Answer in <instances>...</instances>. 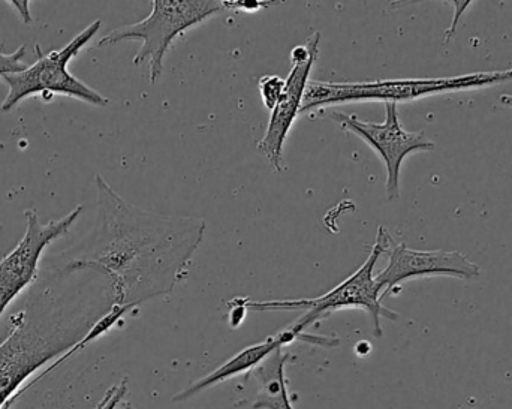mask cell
I'll list each match as a JSON object with an SVG mask.
<instances>
[{"instance_id": "cell-1", "label": "cell", "mask_w": 512, "mask_h": 409, "mask_svg": "<svg viewBox=\"0 0 512 409\" xmlns=\"http://www.w3.org/2000/svg\"><path fill=\"white\" fill-rule=\"evenodd\" d=\"M95 183V230L66 264L92 267L107 275L117 305L137 308L153 297L170 294L186 275L206 222L144 212L123 200L99 174Z\"/></svg>"}, {"instance_id": "cell-2", "label": "cell", "mask_w": 512, "mask_h": 409, "mask_svg": "<svg viewBox=\"0 0 512 409\" xmlns=\"http://www.w3.org/2000/svg\"><path fill=\"white\" fill-rule=\"evenodd\" d=\"M114 305L113 282L99 270L69 264L45 270L0 344V409L35 372L80 344Z\"/></svg>"}, {"instance_id": "cell-3", "label": "cell", "mask_w": 512, "mask_h": 409, "mask_svg": "<svg viewBox=\"0 0 512 409\" xmlns=\"http://www.w3.org/2000/svg\"><path fill=\"white\" fill-rule=\"evenodd\" d=\"M394 245L393 237L387 228L379 227L375 245L363 266L354 275L340 282L333 290L315 299L273 300V302H251L242 299L246 309L254 311H306L289 329L297 335H306V330L322 318L342 311V309H364L372 317L373 332L381 338V318L397 321L399 315L382 305V290L375 278V267L381 255L390 252Z\"/></svg>"}, {"instance_id": "cell-4", "label": "cell", "mask_w": 512, "mask_h": 409, "mask_svg": "<svg viewBox=\"0 0 512 409\" xmlns=\"http://www.w3.org/2000/svg\"><path fill=\"white\" fill-rule=\"evenodd\" d=\"M512 80V69L508 71L475 72L450 78H402V80L355 81V83H334V81L310 80L304 92L301 113L321 110L330 105L346 102L382 101L385 104L399 101H415L439 93L459 92L466 89H480Z\"/></svg>"}, {"instance_id": "cell-5", "label": "cell", "mask_w": 512, "mask_h": 409, "mask_svg": "<svg viewBox=\"0 0 512 409\" xmlns=\"http://www.w3.org/2000/svg\"><path fill=\"white\" fill-rule=\"evenodd\" d=\"M224 8V2L218 0H153L152 12L144 20L111 30L98 47L123 41L143 42L134 65L149 62L150 83L155 84L164 71V59L174 39Z\"/></svg>"}, {"instance_id": "cell-6", "label": "cell", "mask_w": 512, "mask_h": 409, "mask_svg": "<svg viewBox=\"0 0 512 409\" xmlns=\"http://www.w3.org/2000/svg\"><path fill=\"white\" fill-rule=\"evenodd\" d=\"M101 26V20L93 21L62 50H53L44 54L41 47L36 45L39 59L35 65L29 66L20 74L3 77V81L9 87L8 96L2 102L3 113L11 111L18 102L23 101L27 96L41 95L42 101L50 102L56 93L72 96V98L80 99V101L96 105V107L108 105L110 102L108 98L87 86L84 81L74 77L68 71L69 62L89 44L90 39H93V36L99 32Z\"/></svg>"}, {"instance_id": "cell-7", "label": "cell", "mask_w": 512, "mask_h": 409, "mask_svg": "<svg viewBox=\"0 0 512 409\" xmlns=\"http://www.w3.org/2000/svg\"><path fill=\"white\" fill-rule=\"evenodd\" d=\"M84 207L77 206L65 218L42 224L35 209H27V227L23 239L0 261V320L8 306L38 279L39 260L51 242L65 236Z\"/></svg>"}, {"instance_id": "cell-8", "label": "cell", "mask_w": 512, "mask_h": 409, "mask_svg": "<svg viewBox=\"0 0 512 409\" xmlns=\"http://www.w3.org/2000/svg\"><path fill=\"white\" fill-rule=\"evenodd\" d=\"M331 119L336 120L345 131L366 141L384 161L387 168V198L388 201L400 197V168L406 156L417 152H430L435 149V143L426 137L424 131L409 132L403 128L397 113V104H385L384 123L364 122L357 116L334 111Z\"/></svg>"}, {"instance_id": "cell-9", "label": "cell", "mask_w": 512, "mask_h": 409, "mask_svg": "<svg viewBox=\"0 0 512 409\" xmlns=\"http://www.w3.org/2000/svg\"><path fill=\"white\" fill-rule=\"evenodd\" d=\"M319 41L321 33L315 32L307 38L306 44L292 48L291 72L285 80V87L276 108L271 111L264 137L256 144L258 152L267 158L277 173L282 171L283 146L295 119L301 113L310 71L318 60Z\"/></svg>"}, {"instance_id": "cell-10", "label": "cell", "mask_w": 512, "mask_h": 409, "mask_svg": "<svg viewBox=\"0 0 512 409\" xmlns=\"http://www.w3.org/2000/svg\"><path fill=\"white\" fill-rule=\"evenodd\" d=\"M388 257L387 267L375 276L382 290V299L411 279L453 276L472 281L481 275L478 264L457 251H417L405 243H394Z\"/></svg>"}, {"instance_id": "cell-11", "label": "cell", "mask_w": 512, "mask_h": 409, "mask_svg": "<svg viewBox=\"0 0 512 409\" xmlns=\"http://www.w3.org/2000/svg\"><path fill=\"white\" fill-rule=\"evenodd\" d=\"M295 339H303V341L315 342V344L321 345H336L337 342H339H331L328 341V339L315 338V336L310 335L300 336L297 335V333L292 332L288 327V329L280 332L279 335L271 336V338L265 339L261 344L252 345V347L245 348V350L240 351V353L236 354L233 359L228 360L224 365L215 369L212 374L192 383L188 389L179 393L173 401H188V399L200 395L201 392L210 389V387L225 383V381L230 380V378L239 377V375L245 374V372L255 371L262 362H265V360L271 356V354L276 353L277 350H282L285 345L292 344Z\"/></svg>"}, {"instance_id": "cell-12", "label": "cell", "mask_w": 512, "mask_h": 409, "mask_svg": "<svg viewBox=\"0 0 512 409\" xmlns=\"http://www.w3.org/2000/svg\"><path fill=\"white\" fill-rule=\"evenodd\" d=\"M291 354L277 350L255 369L256 380L262 389L252 405L254 409H294L286 387L285 366Z\"/></svg>"}, {"instance_id": "cell-13", "label": "cell", "mask_w": 512, "mask_h": 409, "mask_svg": "<svg viewBox=\"0 0 512 409\" xmlns=\"http://www.w3.org/2000/svg\"><path fill=\"white\" fill-rule=\"evenodd\" d=\"M285 78L279 75H264L259 78L258 89L262 104L268 111H273L282 96Z\"/></svg>"}, {"instance_id": "cell-14", "label": "cell", "mask_w": 512, "mask_h": 409, "mask_svg": "<svg viewBox=\"0 0 512 409\" xmlns=\"http://www.w3.org/2000/svg\"><path fill=\"white\" fill-rule=\"evenodd\" d=\"M26 53V45H20L17 51L11 54L3 53V44L0 45V77H6V75L20 74V72L26 71L29 66L24 65L21 59Z\"/></svg>"}, {"instance_id": "cell-15", "label": "cell", "mask_w": 512, "mask_h": 409, "mask_svg": "<svg viewBox=\"0 0 512 409\" xmlns=\"http://www.w3.org/2000/svg\"><path fill=\"white\" fill-rule=\"evenodd\" d=\"M126 392H128V383H126L125 380L122 381V383L117 384V386L111 387V389L105 393L102 401L96 405L95 409H117V407L122 405Z\"/></svg>"}, {"instance_id": "cell-16", "label": "cell", "mask_w": 512, "mask_h": 409, "mask_svg": "<svg viewBox=\"0 0 512 409\" xmlns=\"http://www.w3.org/2000/svg\"><path fill=\"white\" fill-rule=\"evenodd\" d=\"M230 315H231V327H239L242 324V321L245 320L246 317V308L243 305L242 299L233 300L230 302Z\"/></svg>"}, {"instance_id": "cell-17", "label": "cell", "mask_w": 512, "mask_h": 409, "mask_svg": "<svg viewBox=\"0 0 512 409\" xmlns=\"http://www.w3.org/2000/svg\"><path fill=\"white\" fill-rule=\"evenodd\" d=\"M225 8L242 9V11H258L267 6V2H256V0H245V2H224Z\"/></svg>"}, {"instance_id": "cell-18", "label": "cell", "mask_w": 512, "mask_h": 409, "mask_svg": "<svg viewBox=\"0 0 512 409\" xmlns=\"http://www.w3.org/2000/svg\"><path fill=\"white\" fill-rule=\"evenodd\" d=\"M11 6H14L15 9H17L18 14H20L21 20L24 21V23H32L33 18L32 15H30V5L29 2H20V0H12Z\"/></svg>"}, {"instance_id": "cell-19", "label": "cell", "mask_w": 512, "mask_h": 409, "mask_svg": "<svg viewBox=\"0 0 512 409\" xmlns=\"http://www.w3.org/2000/svg\"><path fill=\"white\" fill-rule=\"evenodd\" d=\"M471 5L472 2H454V6H457L456 18H454L453 24H451L450 30H448L447 41H450L451 35L456 32V26L460 18H462L463 11H466Z\"/></svg>"}, {"instance_id": "cell-20", "label": "cell", "mask_w": 512, "mask_h": 409, "mask_svg": "<svg viewBox=\"0 0 512 409\" xmlns=\"http://www.w3.org/2000/svg\"><path fill=\"white\" fill-rule=\"evenodd\" d=\"M501 102L504 105H508V107H512V95H502Z\"/></svg>"}, {"instance_id": "cell-21", "label": "cell", "mask_w": 512, "mask_h": 409, "mask_svg": "<svg viewBox=\"0 0 512 409\" xmlns=\"http://www.w3.org/2000/svg\"><path fill=\"white\" fill-rule=\"evenodd\" d=\"M120 409H135V408L132 407L131 404H123V402H122V405H120Z\"/></svg>"}]
</instances>
